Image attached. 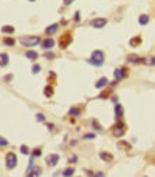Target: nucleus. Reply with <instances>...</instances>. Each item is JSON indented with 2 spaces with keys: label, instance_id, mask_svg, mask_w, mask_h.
I'll list each match as a JSON object with an SVG mask.
<instances>
[{
  "label": "nucleus",
  "instance_id": "2eb2a0df",
  "mask_svg": "<svg viewBox=\"0 0 155 177\" xmlns=\"http://www.w3.org/2000/svg\"><path fill=\"white\" fill-rule=\"evenodd\" d=\"M138 23H139L141 26H147V25L149 23V16L147 13L139 14V17H138Z\"/></svg>",
  "mask_w": 155,
  "mask_h": 177
},
{
  "label": "nucleus",
  "instance_id": "c03bdc74",
  "mask_svg": "<svg viewBox=\"0 0 155 177\" xmlns=\"http://www.w3.org/2000/svg\"><path fill=\"white\" fill-rule=\"evenodd\" d=\"M0 65H2V64H0Z\"/></svg>",
  "mask_w": 155,
  "mask_h": 177
},
{
  "label": "nucleus",
  "instance_id": "7ed1b4c3",
  "mask_svg": "<svg viewBox=\"0 0 155 177\" xmlns=\"http://www.w3.org/2000/svg\"><path fill=\"white\" fill-rule=\"evenodd\" d=\"M125 132H126V125L123 124L122 121H116V124L112 127V135L119 138V137H122Z\"/></svg>",
  "mask_w": 155,
  "mask_h": 177
},
{
  "label": "nucleus",
  "instance_id": "4c0bfd02",
  "mask_svg": "<svg viewBox=\"0 0 155 177\" xmlns=\"http://www.w3.org/2000/svg\"><path fill=\"white\" fill-rule=\"evenodd\" d=\"M109 94L111 92H102V94L99 95V98H108V97H109Z\"/></svg>",
  "mask_w": 155,
  "mask_h": 177
},
{
  "label": "nucleus",
  "instance_id": "b1692460",
  "mask_svg": "<svg viewBox=\"0 0 155 177\" xmlns=\"http://www.w3.org/2000/svg\"><path fill=\"white\" fill-rule=\"evenodd\" d=\"M38 56H39L38 52H35V51H27V52H26V58L30 59V61H36Z\"/></svg>",
  "mask_w": 155,
  "mask_h": 177
},
{
  "label": "nucleus",
  "instance_id": "4be33fe9",
  "mask_svg": "<svg viewBox=\"0 0 155 177\" xmlns=\"http://www.w3.org/2000/svg\"><path fill=\"white\" fill-rule=\"evenodd\" d=\"M3 43H5L6 46H14L16 45V40L13 39L12 36H6V38L3 39Z\"/></svg>",
  "mask_w": 155,
  "mask_h": 177
},
{
  "label": "nucleus",
  "instance_id": "2f4dec72",
  "mask_svg": "<svg viewBox=\"0 0 155 177\" xmlns=\"http://www.w3.org/2000/svg\"><path fill=\"white\" fill-rule=\"evenodd\" d=\"M9 145V141H7L6 138L0 137V147H7Z\"/></svg>",
  "mask_w": 155,
  "mask_h": 177
},
{
  "label": "nucleus",
  "instance_id": "a878e982",
  "mask_svg": "<svg viewBox=\"0 0 155 177\" xmlns=\"http://www.w3.org/2000/svg\"><path fill=\"white\" fill-rule=\"evenodd\" d=\"M144 64L148 66H155V56H149V58H144Z\"/></svg>",
  "mask_w": 155,
  "mask_h": 177
},
{
  "label": "nucleus",
  "instance_id": "79ce46f5",
  "mask_svg": "<svg viewBox=\"0 0 155 177\" xmlns=\"http://www.w3.org/2000/svg\"><path fill=\"white\" fill-rule=\"evenodd\" d=\"M151 160H152V163L155 164V156H154V157H152V158H151Z\"/></svg>",
  "mask_w": 155,
  "mask_h": 177
},
{
  "label": "nucleus",
  "instance_id": "9b49d317",
  "mask_svg": "<svg viewBox=\"0 0 155 177\" xmlns=\"http://www.w3.org/2000/svg\"><path fill=\"white\" fill-rule=\"evenodd\" d=\"M58 29H59V23H52V25H49L45 29V33L50 36V35H55V33L58 32Z\"/></svg>",
  "mask_w": 155,
  "mask_h": 177
},
{
  "label": "nucleus",
  "instance_id": "f03ea898",
  "mask_svg": "<svg viewBox=\"0 0 155 177\" xmlns=\"http://www.w3.org/2000/svg\"><path fill=\"white\" fill-rule=\"evenodd\" d=\"M42 40H40V38L39 36H36V35H27V36H22L20 38V43L23 46H26V48H33V46L39 45Z\"/></svg>",
  "mask_w": 155,
  "mask_h": 177
},
{
  "label": "nucleus",
  "instance_id": "f8f14e48",
  "mask_svg": "<svg viewBox=\"0 0 155 177\" xmlns=\"http://www.w3.org/2000/svg\"><path fill=\"white\" fill-rule=\"evenodd\" d=\"M115 115H116V120H118V121H121L123 117V107L121 104H118V102L115 104Z\"/></svg>",
  "mask_w": 155,
  "mask_h": 177
},
{
  "label": "nucleus",
  "instance_id": "1a4fd4ad",
  "mask_svg": "<svg viewBox=\"0 0 155 177\" xmlns=\"http://www.w3.org/2000/svg\"><path fill=\"white\" fill-rule=\"evenodd\" d=\"M40 45H42V48H43L45 51H50L52 48H55V39H52V38H45V39L40 42Z\"/></svg>",
  "mask_w": 155,
  "mask_h": 177
},
{
  "label": "nucleus",
  "instance_id": "ddd939ff",
  "mask_svg": "<svg viewBox=\"0 0 155 177\" xmlns=\"http://www.w3.org/2000/svg\"><path fill=\"white\" fill-rule=\"evenodd\" d=\"M99 157L102 158L105 163H112V161H114V156L109 154V153H106V151H101V153H99Z\"/></svg>",
  "mask_w": 155,
  "mask_h": 177
},
{
  "label": "nucleus",
  "instance_id": "20e7f679",
  "mask_svg": "<svg viewBox=\"0 0 155 177\" xmlns=\"http://www.w3.org/2000/svg\"><path fill=\"white\" fill-rule=\"evenodd\" d=\"M71 43H72V33L71 32L63 33V35L60 36V39H59V48H60V49H66Z\"/></svg>",
  "mask_w": 155,
  "mask_h": 177
},
{
  "label": "nucleus",
  "instance_id": "412c9836",
  "mask_svg": "<svg viewBox=\"0 0 155 177\" xmlns=\"http://www.w3.org/2000/svg\"><path fill=\"white\" fill-rule=\"evenodd\" d=\"M81 108H78V107H72L71 110H69V115L71 117H79L81 115Z\"/></svg>",
  "mask_w": 155,
  "mask_h": 177
},
{
  "label": "nucleus",
  "instance_id": "72a5a7b5",
  "mask_svg": "<svg viewBox=\"0 0 155 177\" xmlns=\"http://www.w3.org/2000/svg\"><path fill=\"white\" fill-rule=\"evenodd\" d=\"M32 72L33 73H39V72H40V65L35 64V65H33V68H32Z\"/></svg>",
  "mask_w": 155,
  "mask_h": 177
},
{
  "label": "nucleus",
  "instance_id": "5701e85b",
  "mask_svg": "<svg viewBox=\"0 0 155 177\" xmlns=\"http://www.w3.org/2000/svg\"><path fill=\"white\" fill-rule=\"evenodd\" d=\"M0 64H2V66H6L9 64V55L7 53H0Z\"/></svg>",
  "mask_w": 155,
  "mask_h": 177
},
{
  "label": "nucleus",
  "instance_id": "393cba45",
  "mask_svg": "<svg viewBox=\"0 0 155 177\" xmlns=\"http://www.w3.org/2000/svg\"><path fill=\"white\" fill-rule=\"evenodd\" d=\"M75 173V169L73 167H68V169H65L63 173H62V176L63 177H72V174Z\"/></svg>",
  "mask_w": 155,
  "mask_h": 177
},
{
  "label": "nucleus",
  "instance_id": "aec40b11",
  "mask_svg": "<svg viewBox=\"0 0 155 177\" xmlns=\"http://www.w3.org/2000/svg\"><path fill=\"white\" fill-rule=\"evenodd\" d=\"M90 124H92V127H93V130H95V131H98V132L102 131V125L98 123V120L92 118V120H90Z\"/></svg>",
  "mask_w": 155,
  "mask_h": 177
},
{
  "label": "nucleus",
  "instance_id": "f704fd0d",
  "mask_svg": "<svg viewBox=\"0 0 155 177\" xmlns=\"http://www.w3.org/2000/svg\"><path fill=\"white\" fill-rule=\"evenodd\" d=\"M76 161H78V156H76V154H72V156H71V158H69V163L75 164Z\"/></svg>",
  "mask_w": 155,
  "mask_h": 177
},
{
  "label": "nucleus",
  "instance_id": "e433bc0d",
  "mask_svg": "<svg viewBox=\"0 0 155 177\" xmlns=\"http://www.w3.org/2000/svg\"><path fill=\"white\" fill-rule=\"evenodd\" d=\"M92 177H105V173H103V171H98V173H95Z\"/></svg>",
  "mask_w": 155,
  "mask_h": 177
},
{
  "label": "nucleus",
  "instance_id": "f257e3e1",
  "mask_svg": "<svg viewBox=\"0 0 155 177\" xmlns=\"http://www.w3.org/2000/svg\"><path fill=\"white\" fill-rule=\"evenodd\" d=\"M103 61H105V53L98 49V51L92 52L90 58L88 59V64H90V65H93V66H102Z\"/></svg>",
  "mask_w": 155,
  "mask_h": 177
},
{
  "label": "nucleus",
  "instance_id": "6ab92c4d",
  "mask_svg": "<svg viewBox=\"0 0 155 177\" xmlns=\"http://www.w3.org/2000/svg\"><path fill=\"white\" fill-rule=\"evenodd\" d=\"M43 94H45L47 98H50L52 95L55 94V89H53V86H52V85H46V86H45V89H43Z\"/></svg>",
  "mask_w": 155,
  "mask_h": 177
},
{
  "label": "nucleus",
  "instance_id": "bb28decb",
  "mask_svg": "<svg viewBox=\"0 0 155 177\" xmlns=\"http://www.w3.org/2000/svg\"><path fill=\"white\" fill-rule=\"evenodd\" d=\"M2 32H3V33H9V35H10V33L14 32V27H13V26H3V27H2Z\"/></svg>",
  "mask_w": 155,
  "mask_h": 177
},
{
  "label": "nucleus",
  "instance_id": "58836bf2",
  "mask_svg": "<svg viewBox=\"0 0 155 177\" xmlns=\"http://www.w3.org/2000/svg\"><path fill=\"white\" fill-rule=\"evenodd\" d=\"M73 2H75V0H63V3L66 5V6H69V5H72Z\"/></svg>",
  "mask_w": 155,
  "mask_h": 177
},
{
  "label": "nucleus",
  "instance_id": "f3484780",
  "mask_svg": "<svg viewBox=\"0 0 155 177\" xmlns=\"http://www.w3.org/2000/svg\"><path fill=\"white\" fill-rule=\"evenodd\" d=\"M108 85V78H105V76H102V78H99L96 81V84H95V88H98V89H101V88H103V86Z\"/></svg>",
  "mask_w": 155,
  "mask_h": 177
},
{
  "label": "nucleus",
  "instance_id": "0eeeda50",
  "mask_svg": "<svg viewBox=\"0 0 155 177\" xmlns=\"http://www.w3.org/2000/svg\"><path fill=\"white\" fill-rule=\"evenodd\" d=\"M128 75V69L126 68H118L114 71V76H115V81H121V79L126 78Z\"/></svg>",
  "mask_w": 155,
  "mask_h": 177
},
{
  "label": "nucleus",
  "instance_id": "dca6fc26",
  "mask_svg": "<svg viewBox=\"0 0 155 177\" xmlns=\"http://www.w3.org/2000/svg\"><path fill=\"white\" fill-rule=\"evenodd\" d=\"M42 174V169L40 167H33L30 171H27V176L26 177H39Z\"/></svg>",
  "mask_w": 155,
  "mask_h": 177
},
{
  "label": "nucleus",
  "instance_id": "423d86ee",
  "mask_svg": "<svg viewBox=\"0 0 155 177\" xmlns=\"http://www.w3.org/2000/svg\"><path fill=\"white\" fill-rule=\"evenodd\" d=\"M106 25H108V19H105V17H96L90 22V26L95 27V29H102Z\"/></svg>",
  "mask_w": 155,
  "mask_h": 177
},
{
  "label": "nucleus",
  "instance_id": "ea45409f",
  "mask_svg": "<svg viewBox=\"0 0 155 177\" xmlns=\"http://www.w3.org/2000/svg\"><path fill=\"white\" fill-rule=\"evenodd\" d=\"M12 78H13V75H6V76H5V81L9 82V81H12Z\"/></svg>",
  "mask_w": 155,
  "mask_h": 177
},
{
  "label": "nucleus",
  "instance_id": "c85d7f7f",
  "mask_svg": "<svg viewBox=\"0 0 155 177\" xmlns=\"http://www.w3.org/2000/svg\"><path fill=\"white\" fill-rule=\"evenodd\" d=\"M46 118H45V114H42V112H39V114H36V121H39V123H43Z\"/></svg>",
  "mask_w": 155,
  "mask_h": 177
},
{
  "label": "nucleus",
  "instance_id": "a19ab883",
  "mask_svg": "<svg viewBox=\"0 0 155 177\" xmlns=\"http://www.w3.org/2000/svg\"><path fill=\"white\" fill-rule=\"evenodd\" d=\"M53 127H55V125H53V124H47V128H49L50 131H53Z\"/></svg>",
  "mask_w": 155,
  "mask_h": 177
},
{
  "label": "nucleus",
  "instance_id": "c756f323",
  "mask_svg": "<svg viewBox=\"0 0 155 177\" xmlns=\"http://www.w3.org/2000/svg\"><path fill=\"white\" fill-rule=\"evenodd\" d=\"M93 138H95L93 132H86V134H84V140H93Z\"/></svg>",
  "mask_w": 155,
  "mask_h": 177
},
{
  "label": "nucleus",
  "instance_id": "6e6552de",
  "mask_svg": "<svg viewBox=\"0 0 155 177\" xmlns=\"http://www.w3.org/2000/svg\"><path fill=\"white\" fill-rule=\"evenodd\" d=\"M45 161L49 167H55L59 163V154H49V156H46Z\"/></svg>",
  "mask_w": 155,
  "mask_h": 177
},
{
  "label": "nucleus",
  "instance_id": "473e14b6",
  "mask_svg": "<svg viewBox=\"0 0 155 177\" xmlns=\"http://www.w3.org/2000/svg\"><path fill=\"white\" fill-rule=\"evenodd\" d=\"M40 154H42V150H40V148H35V150L32 151V156H33V157H39Z\"/></svg>",
  "mask_w": 155,
  "mask_h": 177
},
{
  "label": "nucleus",
  "instance_id": "c9c22d12",
  "mask_svg": "<svg viewBox=\"0 0 155 177\" xmlns=\"http://www.w3.org/2000/svg\"><path fill=\"white\" fill-rule=\"evenodd\" d=\"M73 19H75V22H81V12H76L75 16H73Z\"/></svg>",
  "mask_w": 155,
  "mask_h": 177
},
{
  "label": "nucleus",
  "instance_id": "9d476101",
  "mask_svg": "<svg viewBox=\"0 0 155 177\" xmlns=\"http://www.w3.org/2000/svg\"><path fill=\"white\" fill-rule=\"evenodd\" d=\"M126 61H128L129 64H135V65H139V64H144V58L141 56H138V55H128L126 56Z\"/></svg>",
  "mask_w": 155,
  "mask_h": 177
},
{
  "label": "nucleus",
  "instance_id": "39448f33",
  "mask_svg": "<svg viewBox=\"0 0 155 177\" xmlns=\"http://www.w3.org/2000/svg\"><path fill=\"white\" fill-rule=\"evenodd\" d=\"M17 166V157L14 153H7L6 154V167L9 170H12Z\"/></svg>",
  "mask_w": 155,
  "mask_h": 177
},
{
  "label": "nucleus",
  "instance_id": "a211bd4d",
  "mask_svg": "<svg viewBox=\"0 0 155 177\" xmlns=\"http://www.w3.org/2000/svg\"><path fill=\"white\" fill-rule=\"evenodd\" d=\"M142 43V38L141 36H135V38H132V39L129 40V45L132 46V48H136V46H139Z\"/></svg>",
  "mask_w": 155,
  "mask_h": 177
},
{
  "label": "nucleus",
  "instance_id": "37998d69",
  "mask_svg": "<svg viewBox=\"0 0 155 177\" xmlns=\"http://www.w3.org/2000/svg\"><path fill=\"white\" fill-rule=\"evenodd\" d=\"M27 2H36V0H27Z\"/></svg>",
  "mask_w": 155,
  "mask_h": 177
},
{
  "label": "nucleus",
  "instance_id": "7c9ffc66",
  "mask_svg": "<svg viewBox=\"0 0 155 177\" xmlns=\"http://www.w3.org/2000/svg\"><path fill=\"white\" fill-rule=\"evenodd\" d=\"M20 153L22 154H29V148H27V145H20Z\"/></svg>",
  "mask_w": 155,
  "mask_h": 177
},
{
  "label": "nucleus",
  "instance_id": "4468645a",
  "mask_svg": "<svg viewBox=\"0 0 155 177\" xmlns=\"http://www.w3.org/2000/svg\"><path fill=\"white\" fill-rule=\"evenodd\" d=\"M118 148L119 150H125V151H131V148H132V145L129 144L128 141H123V140H121V141H118Z\"/></svg>",
  "mask_w": 155,
  "mask_h": 177
},
{
  "label": "nucleus",
  "instance_id": "cd10ccee",
  "mask_svg": "<svg viewBox=\"0 0 155 177\" xmlns=\"http://www.w3.org/2000/svg\"><path fill=\"white\" fill-rule=\"evenodd\" d=\"M43 56H45L46 59H49V61H52V59H55V58H56V56H55V53L49 52V51H46V52L43 53Z\"/></svg>",
  "mask_w": 155,
  "mask_h": 177
}]
</instances>
